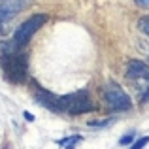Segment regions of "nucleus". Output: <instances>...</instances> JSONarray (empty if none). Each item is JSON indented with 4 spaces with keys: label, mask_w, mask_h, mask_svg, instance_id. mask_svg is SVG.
I'll return each instance as SVG.
<instances>
[{
    "label": "nucleus",
    "mask_w": 149,
    "mask_h": 149,
    "mask_svg": "<svg viewBox=\"0 0 149 149\" xmlns=\"http://www.w3.org/2000/svg\"><path fill=\"white\" fill-rule=\"evenodd\" d=\"M36 102L44 108H49L53 111L58 113H70V115H81V113H89L95 109V104L89 98V93L85 89L72 95H64V96H57L53 93L47 91H38L36 93Z\"/></svg>",
    "instance_id": "f257e3e1"
},
{
    "label": "nucleus",
    "mask_w": 149,
    "mask_h": 149,
    "mask_svg": "<svg viewBox=\"0 0 149 149\" xmlns=\"http://www.w3.org/2000/svg\"><path fill=\"white\" fill-rule=\"evenodd\" d=\"M0 66L10 83H25L29 77V58L26 53H17L4 45V53L0 58Z\"/></svg>",
    "instance_id": "f03ea898"
},
{
    "label": "nucleus",
    "mask_w": 149,
    "mask_h": 149,
    "mask_svg": "<svg viewBox=\"0 0 149 149\" xmlns=\"http://www.w3.org/2000/svg\"><path fill=\"white\" fill-rule=\"evenodd\" d=\"M125 76L130 87L134 89V95L138 102H147L149 100V66L142 61H128L125 68Z\"/></svg>",
    "instance_id": "7ed1b4c3"
},
{
    "label": "nucleus",
    "mask_w": 149,
    "mask_h": 149,
    "mask_svg": "<svg viewBox=\"0 0 149 149\" xmlns=\"http://www.w3.org/2000/svg\"><path fill=\"white\" fill-rule=\"evenodd\" d=\"M45 23H47V15L45 13H34L32 17H29L25 23H21V25L17 26L11 44H13L15 47H25V45L32 40V36L45 25Z\"/></svg>",
    "instance_id": "20e7f679"
},
{
    "label": "nucleus",
    "mask_w": 149,
    "mask_h": 149,
    "mask_svg": "<svg viewBox=\"0 0 149 149\" xmlns=\"http://www.w3.org/2000/svg\"><path fill=\"white\" fill-rule=\"evenodd\" d=\"M102 95H104L106 104L111 109H115V111H127V109L132 108V100H130V96H128V93L125 91L121 85L113 83V81H109V83L102 89Z\"/></svg>",
    "instance_id": "39448f33"
},
{
    "label": "nucleus",
    "mask_w": 149,
    "mask_h": 149,
    "mask_svg": "<svg viewBox=\"0 0 149 149\" xmlns=\"http://www.w3.org/2000/svg\"><path fill=\"white\" fill-rule=\"evenodd\" d=\"M32 2L34 0H0V25L13 19L17 13L26 10Z\"/></svg>",
    "instance_id": "423d86ee"
},
{
    "label": "nucleus",
    "mask_w": 149,
    "mask_h": 149,
    "mask_svg": "<svg viewBox=\"0 0 149 149\" xmlns=\"http://www.w3.org/2000/svg\"><path fill=\"white\" fill-rule=\"evenodd\" d=\"M81 142V136L79 134H72V136H64V138L57 140L58 147L61 149H76V146Z\"/></svg>",
    "instance_id": "0eeeda50"
},
{
    "label": "nucleus",
    "mask_w": 149,
    "mask_h": 149,
    "mask_svg": "<svg viewBox=\"0 0 149 149\" xmlns=\"http://www.w3.org/2000/svg\"><path fill=\"white\" fill-rule=\"evenodd\" d=\"M138 30L149 36V15H143V17L138 19Z\"/></svg>",
    "instance_id": "6e6552de"
},
{
    "label": "nucleus",
    "mask_w": 149,
    "mask_h": 149,
    "mask_svg": "<svg viewBox=\"0 0 149 149\" xmlns=\"http://www.w3.org/2000/svg\"><path fill=\"white\" fill-rule=\"evenodd\" d=\"M147 143H149V136H143V138H140L138 142H134V143H132L130 149H143V147L147 146Z\"/></svg>",
    "instance_id": "1a4fd4ad"
},
{
    "label": "nucleus",
    "mask_w": 149,
    "mask_h": 149,
    "mask_svg": "<svg viewBox=\"0 0 149 149\" xmlns=\"http://www.w3.org/2000/svg\"><path fill=\"white\" fill-rule=\"evenodd\" d=\"M111 123V119H102V121H89V127H106Z\"/></svg>",
    "instance_id": "9d476101"
},
{
    "label": "nucleus",
    "mask_w": 149,
    "mask_h": 149,
    "mask_svg": "<svg viewBox=\"0 0 149 149\" xmlns=\"http://www.w3.org/2000/svg\"><path fill=\"white\" fill-rule=\"evenodd\" d=\"M132 140H134V132H130V134H127V136H123V138L119 140V143L121 146H127V143H130Z\"/></svg>",
    "instance_id": "9b49d317"
},
{
    "label": "nucleus",
    "mask_w": 149,
    "mask_h": 149,
    "mask_svg": "<svg viewBox=\"0 0 149 149\" xmlns=\"http://www.w3.org/2000/svg\"><path fill=\"white\" fill-rule=\"evenodd\" d=\"M136 4L140 8H149V0H136Z\"/></svg>",
    "instance_id": "f8f14e48"
},
{
    "label": "nucleus",
    "mask_w": 149,
    "mask_h": 149,
    "mask_svg": "<svg viewBox=\"0 0 149 149\" xmlns=\"http://www.w3.org/2000/svg\"><path fill=\"white\" fill-rule=\"evenodd\" d=\"M25 117H26V121H34V115L29 113V111H25Z\"/></svg>",
    "instance_id": "ddd939ff"
}]
</instances>
